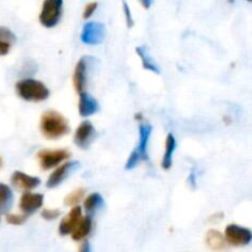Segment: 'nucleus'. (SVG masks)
Here are the masks:
<instances>
[{
    "instance_id": "nucleus-1",
    "label": "nucleus",
    "mask_w": 252,
    "mask_h": 252,
    "mask_svg": "<svg viewBox=\"0 0 252 252\" xmlns=\"http://www.w3.org/2000/svg\"><path fill=\"white\" fill-rule=\"evenodd\" d=\"M39 130L46 139L57 140L70 132L68 120L58 111H47L39 120Z\"/></svg>"
},
{
    "instance_id": "nucleus-2",
    "label": "nucleus",
    "mask_w": 252,
    "mask_h": 252,
    "mask_svg": "<svg viewBox=\"0 0 252 252\" xmlns=\"http://www.w3.org/2000/svg\"><path fill=\"white\" fill-rule=\"evenodd\" d=\"M15 90L21 100L27 102H43L51 95L44 83L33 78H24L15 84Z\"/></svg>"
},
{
    "instance_id": "nucleus-3",
    "label": "nucleus",
    "mask_w": 252,
    "mask_h": 252,
    "mask_svg": "<svg viewBox=\"0 0 252 252\" xmlns=\"http://www.w3.org/2000/svg\"><path fill=\"white\" fill-rule=\"evenodd\" d=\"M153 127L148 123H140L139 125V142L137 147L133 149L126 162V170H133L143 161H148V147H149V140L152 137Z\"/></svg>"
},
{
    "instance_id": "nucleus-4",
    "label": "nucleus",
    "mask_w": 252,
    "mask_h": 252,
    "mask_svg": "<svg viewBox=\"0 0 252 252\" xmlns=\"http://www.w3.org/2000/svg\"><path fill=\"white\" fill-rule=\"evenodd\" d=\"M63 0H43L38 21L46 29H53L63 16Z\"/></svg>"
},
{
    "instance_id": "nucleus-5",
    "label": "nucleus",
    "mask_w": 252,
    "mask_h": 252,
    "mask_svg": "<svg viewBox=\"0 0 252 252\" xmlns=\"http://www.w3.org/2000/svg\"><path fill=\"white\" fill-rule=\"evenodd\" d=\"M69 158H70V152L66 149H42L37 153L39 167L43 171L56 169Z\"/></svg>"
},
{
    "instance_id": "nucleus-6",
    "label": "nucleus",
    "mask_w": 252,
    "mask_h": 252,
    "mask_svg": "<svg viewBox=\"0 0 252 252\" xmlns=\"http://www.w3.org/2000/svg\"><path fill=\"white\" fill-rule=\"evenodd\" d=\"M106 37V27L102 22L89 21L83 26L80 39L88 46H97L103 42Z\"/></svg>"
},
{
    "instance_id": "nucleus-7",
    "label": "nucleus",
    "mask_w": 252,
    "mask_h": 252,
    "mask_svg": "<svg viewBox=\"0 0 252 252\" xmlns=\"http://www.w3.org/2000/svg\"><path fill=\"white\" fill-rule=\"evenodd\" d=\"M79 165L80 164L78 161H68V160L62 162L59 166L53 169V171L47 179V189H57V187L61 186L75 170L79 169Z\"/></svg>"
},
{
    "instance_id": "nucleus-8",
    "label": "nucleus",
    "mask_w": 252,
    "mask_h": 252,
    "mask_svg": "<svg viewBox=\"0 0 252 252\" xmlns=\"http://www.w3.org/2000/svg\"><path fill=\"white\" fill-rule=\"evenodd\" d=\"M226 243L233 246H248L252 241V231L238 224H229L225 228Z\"/></svg>"
},
{
    "instance_id": "nucleus-9",
    "label": "nucleus",
    "mask_w": 252,
    "mask_h": 252,
    "mask_svg": "<svg viewBox=\"0 0 252 252\" xmlns=\"http://www.w3.org/2000/svg\"><path fill=\"white\" fill-rule=\"evenodd\" d=\"M96 129L94 127L93 123L90 121H84L76 128L75 133H74V143L80 149H88L94 140L96 139Z\"/></svg>"
},
{
    "instance_id": "nucleus-10",
    "label": "nucleus",
    "mask_w": 252,
    "mask_h": 252,
    "mask_svg": "<svg viewBox=\"0 0 252 252\" xmlns=\"http://www.w3.org/2000/svg\"><path fill=\"white\" fill-rule=\"evenodd\" d=\"M44 202V197L42 193H37V192L26 191L21 194L19 202V208L26 216H31V214L36 213L37 211L42 208Z\"/></svg>"
},
{
    "instance_id": "nucleus-11",
    "label": "nucleus",
    "mask_w": 252,
    "mask_h": 252,
    "mask_svg": "<svg viewBox=\"0 0 252 252\" xmlns=\"http://www.w3.org/2000/svg\"><path fill=\"white\" fill-rule=\"evenodd\" d=\"M10 182L12 186L16 189L22 192L26 191H33L36 187L41 185V179L32 175L26 174L24 171H14L11 177H10Z\"/></svg>"
},
{
    "instance_id": "nucleus-12",
    "label": "nucleus",
    "mask_w": 252,
    "mask_h": 252,
    "mask_svg": "<svg viewBox=\"0 0 252 252\" xmlns=\"http://www.w3.org/2000/svg\"><path fill=\"white\" fill-rule=\"evenodd\" d=\"M83 218V208L80 206H74L69 211V213L61 220L58 226V231L62 236L70 235L71 231L79 223V220Z\"/></svg>"
},
{
    "instance_id": "nucleus-13",
    "label": "nucleus",
    "mask_w": 252,
    "mask_h": 252,
    "mask_svg": "<svg viewBox=\"0 0 252 252\" xmlns=\"http://www.w3.org/2000/svg\"><path fill=\"white\" fill-rule=\"evenodd\" d=\"M88 69L89 59L86 57H83L78 61L73 73V85L78 94L85 91L86 84H88Z\"/></svg>"
},
{
    "instance_id": "nucleus-14",
    "label": "nucleus",
    "mask_w": 252,
    "mask_h": 252,
    "mask_svg": "<svg viewBox=\"0 0 252 252\" xmlns=\"http://www.w3.org/2000/svg\"><path fill=\"white\" fill-rule=\"evenodd\" d=\"M98 110H100L98 101L93 95H90L86 91H83V93L79 94L78 111L81 117H90V116L97 113Z\"/></svg>"
},
{
    "instance_id": "nucleus-15",
    "label": "nucleus",
    "mask_w": 252,
    "mask_h": 252,
    "mask_svg": "<svg viewBox=\"0 0 252 252\" xmlns=\"http://www.w3.org/2000/svg\"><path fill=\"white\" fill-rule=\"evenodd\" d=\"M177 148V142L176 138L172 133H169L166 135V139H165V149H164V155H162L161 159V167L164 170H170L172 166V162H174V154L175 150Z\"/></svg>"
},
{
    "instance_id": "nucleus-16",
    "label": "nucleus",
    "mask_w": 252,
    "mask_h": 252,
    "mask_svg": "<svg viewBox=\"0 0 252 252\" xmlns=\"http://www.w3.org/2000/svg\"><path fill=\"white\" fill-rule=\"evenodd\" d=\"M105 207V199L97 192H94V193H90L88 197L84 198L83 203V209L85 211L86 216L93 217L94 214L97 213L98 211Z\"/></svg>"
},
{
    "instance_id": "nucleus-17",
    "label": "nucleus",
    "mask_w": 252,
    "mask_h": 252,
    "mask_svg": "<svg viewBox=\"0 0 252 252\" xmlns=\"http://www.w3.org/2000/svg\"><path fill=\"white\" fill-rule=\"evenodd\" d=\"M93 217L86 216L79 220V223L76 224V226L74 228V230L71 231V239L74 241H81L84 239L88 238L90 235L91 230H93Z\"/></svg>"
},
{
    "instance_id": "nucleus-18",
    "label": "nucleus",
    "mask_w": 252,
    "mask_h": 252,
    "mask_svg": "<svg viewBox=\"0 0 252 252\" xmlns=\"http://www.w3.org/2000/svg\"><path fill=\"white\" fill-rule=\"evenodd\" d=\"M15 42H16V34L7 27L0 26V56L4 57L9 54Z\"/></svg>"
},
{
    "instance_id": "nucleus-19",
    "label": "nucleus",
    "mask_w": 252,
    "mask_h": 252,
    "mask_svg": "<svg viewBox=\"0 0 252 252\" xmlns=\"http://www.w3.org/2000/svg\"><path fill=\"white\" fill-rule=\"evenodd\" d=\"M14 204V192L11 187L0 182V214L7 213Z\"/></svg>"
},
{
    "instance_id": "nucleus-20",
    "label": "nucleus",
    "mask_w": 252,
    "mask_h": 252,
    "mask_svg": "<svg viewBox=\"0 0 252 252\" xmlns=\"http://www.w3.org/2000/svg\"><path fill=\"white\" fill-rule=\"evenodd\" d=\"M135 52H137L138 57H139L140 62H142L143 68L152 71V73L154 74L161 73V71H160L159 65L155 63V61L153 59V57L150 56L149 52H148V49L145 48V47H137V48H135Z\"/></svg>"
},
{
    "instance_id": "nucleus-21",
    "label": "nucleus",
    "mask_w": 252,
    "mask_h": 252,
    "mask_svg": "<svg viewBox=\"0 0 252 252\" xmlns=\"http://www.w3.org/2000/svg\"><path fill=\"white\" fill-rule=\"evenodd\" d=\"M206 243L207 246L214 251H221L226 246V240L223 234L219 233L218 230H214V229H212V230L207 233Z\"/></svg>"
},
{
    "instance_id": "nucleus-22",
    "label": "nucleus",
    "mask_w": 252,
    "mask_h": 252,
    "mask_svg": "<svg viewBox=\"0 0 252 252\" xmlns=\"http://www.w3.org/2000/svg\"><path fill=\"white\" fill-rule=\"evenodd\" d=\"M85 194H86L85 189H83V187H79V189L71 191L70 193H69L68 196L64 198V204L68 207L78 206V204L80 203L84 198H85Z\"/></svg>"
},
{
    "instance_id": "nucleus-23",
    "label": "nucleus",
    "mask_w": 252,
    "mask_h": 252,
    "mask_svg": "<svg viewBox=\"0 0 252 252\" xmlns=\"http://www.w3.org/2000/svg\"><path fill=\"white\" fill-rule=\"evenodd\" d=\"M27 217L26 214H6V221L9 224H11V225H22V224L25 223V221L27 220Z\"/></svg>"
},
{
    "instance_id": "nucleus-24",
    "label": "nucleus",
    "mask_w": 252,
    "mask_h": 252,
    "mask_svg": "<svg viewBox=\"0 0 252 252\" xmlns=\"http://www.w3.org/2000/svg\"><path fill=\"white\" fill-rule=\"evenodd\" d=\"M61 216V211L59 209H53V208H46L41 212V217L44 220H54L58 217Z\"/></svg>"
},
{
    "instance_id": "nucleus-25",
    "label": "nucleus",
    "mask_w": 252,
    "mask_h": 252,
    "mask_svg": "<svg viewBox=\"0 0 252 252\" xmlns=\"http://www.w3.org/2000/svg\"><path fill=\"white\" fill-rule=\"evenodd\" d=\"M97 6H98V4H97V2H96V1L89 2V4L85 6V9H84L83 19H85V20L90 19V17L94 15V12L96 11V9H97Z\"/></svg>"
},
{
    "instance_id": "nucleus-26",
    "label": "nucleus",
    "mask_w": 252,
    "mask_h": 252,
    "mask_svg": "<svg viewBox=\"0 0 252 252\" xmlns=\"http://www.w3.org/2000/svg\"><path fill=\"white\" fill-rule=\"evenodd\" d=\"M123 11H125V17H126V24L129 29H132L133 25H134V20H133L132 12H130L129 5L127 4L126 1H123Z\"/></svg>"
},
{
    "instance_id": "nucleus-27",
    "label": "nucleus",
    "mask_w": 252,
    "mask_h": 252,
    "mask_svg": "<svg viewBox=\"0 0 252 252\" xmlns=\"http://www.w3.org/2000/svg\"><path fill=\"white\" fill-rule=\"evenodd\" d=\"M79 252H91L90 243H89V241H84V243L81 244L80 249H79Z\"/></svg>"
},
{
    "instance_id": "nucleus-28",
    "label": "nucleus",
    "mask_w": 252,
    "mask_h": 252,
    "mask_svg": "<svg viewBox=\"0 0 252 252\" xmlns=\"http://www.w3.org/2000/svg\"><path fill=\"white\" fill-rule=\"evenodd\" d=\"M139 1L140 4L143 5V7H145V9H149L153 4V0H139Z\"/></svg>"
},
{
    "instance_id": "nucleus-29",
    "label": "nucleus",
    "mask_w": 252,
    "mask_h": 252,
    "mask_svg": "<svg viewBox=\"0 0 252 252\" xmlns=\"http://www.w3.org/2000/svg\"><path fill=\"white\" fill-rule=\"evenodd\" d=\"M246 1H249V2H252V0H246Z\"/></svg>"
},
{
    "instance_id": "nucleus-30",
    "label": "nucleus",
    "mask_w": 252,
    "mask_h": 252,
    "mask_svg": "<svg viewBox=\"0 0 252 252\" xmlns=\"http://www.w3.org/2000/svg\"><path fill=\"white\" fill-rule=\"evenodd\" d=\"M0 164H1V158H0Z\"/></svg>"
}]
</instances>
